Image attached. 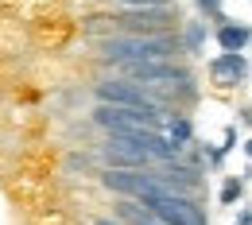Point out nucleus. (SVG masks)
I'll use <instances>...</instances> for the list:
<instances>
[{"instance_id":"nucleus-1","label":"nucleus","mask_w":252,"mask_h":225,"mask_svg":"<svg viewBox=\"0 0 252 225\" xmlns=\"http://www.w3.org/2000/svg\"><path fill=\"white\" fill-rule=\"evenodd\" d=\"M101 63L109 66H136V63H175L183 55L179 35H117L97 43Z\"/></svg>"},{"instance_id":"nucleus-2","label":"nucleus","mask_w":252,"mask_h":225,"mask_svg":"<svg viewBox=\"0 0 252 225\" xmlns=\"http://www.w3.org/2000/svg\"><path fill=\"white\" fill-rule=\"evenodd\" d=\"M113 74H121V82H132V86H140V90H152V94H163V97H175V94L194 97V74L179 63L113 66Z\"/></svg>"},{"instance_id":"nucleus-3","label":"nucleus","mask_w":252,"mask_h":225,"mask_svg":"<svg viewBox=\"0 0 252 225\" xmlns=\"http://www.w3.org/2000/svg\"><path fill=\"white\" fill-rule=\"evenodd\" d=\"M101 105H117V109H136V113H167L175 105V97H163V94H152V90H140L132 82H101L94 90Z\"/></svg>"},{"instance_id":"nucleus-4","label":"nucleus","mask_w":252,"mask_h":225,"mask_svg":"<svg viewBox=\"0 0 252 225\" xmlns=\"http://www.w3.org/2000/svg\"><path fill=\"white\" fill-rule=\"evenodd\" d=\"M136 206L152 210V214L163 218L167 225H210V222H206V210H202L194 198H179V194H152V198H140Z\"/></svg>"},{"instance_id":"nucleus-5","label":"nucleus","mask_w":252,"mask_h":225,"mask_svg":"<svg viewBox=\"0 0 252 225\" xmlns=\"http://www.w3.org/2000/svg\"><path fill=\"white\" fill-rule=\"evenodd\" d=\"M210 78H214V86H241L249 78V59L245 55H218L210 63Z\"/></svg>"},{"instance_id":"nucleus-6","label":"nucleus","mask_w":252,"mask_h":225,"mask_svg":"<svg viewBox=\"0 0 252 225\" xmlns=\"http://www.w3.org/2000/svg\"><path fill=\"white\" fill-rule=\"evenodd\" d=\"M218 43H221V55H245V47L252 43V28L249 24H218Z\"/></svg>"},{"instance_id":"nucleus-7","label":"nucleus","mask_w":252,"mask_h":225,"mask_svg":"<svg viewBox=\"0 0 252 225\" xmlns=\"http://www.w3.org/2000/svg\"><path fill=\"white\" fill-rule=\"evenodd\" d=\"M117 210H121V222L125 225H167L163 218H156L152 210H144V206H136V202H121Z\"/></svg>"},{"instance_id":"nucleus-8","label":"nucleus","mask_w":252,"mask_h":225,"mask_svg":"<svg viewBox=\"0 0 252 225\" xmlns=\"http://www.w3.org/2000/svg\"><path fill=\"white\" fill-rule=\"evenodd\" d=\"M179 43H183V51H187V55H198V51H202V43H206V24H187V35H183Z\"/></svg>"},{"instance_id":"nucleus-9","label":"nucleus","mask_w":252,"mask_h":225,"mask_svg":"<svg viewBox=\"0 0 252 225\" xmlns=\"http://www.w3.org/2000/svg\"><path fill=\"white\" fill-rule=\"evenodd\" d=\"M241 198H245V179H237V175H233V179H225V183H221V206H237Z\"/></svg>"},{"instance_id":"nucleus-10","label":"nucleus","mask_w":252,"mask_h":225,"mask_svg":"<svg viewBox=\"0 0 252 225\" xmlns=\"http://www.w3.org/2000/svg\"><path fill=\"white\" fill-rule=\"evenodd\" d=\"M198 8H202L214 24H225V8H221V0H198Z\"/></svg>"},{"instance_id":"nucleus-11","label":"nucleus","mask_w":252,"mask_h":225,"mask_svg":"<svg viewBox=\"0 0 252 225\" xmlns=\"http://www.w3.org/2000/svg\"><path fill=\"white\" fill-rule=\"evenodd\" d=\"M121 8H171L175 0H117Z\"/></svg>"},{"instance_id":"nucleus-12","label":"nucleus","mask_w":252,"mask_h":225,"mask_svg":"<svg viewBox=\"0 0 252 225\" xmlns=\"http://www.w3.org/2000/svg\"><path fill=\"white\" fill-rule=\"evenodd\" d=\"M94 225H121V222H113V218H97Z\"/></svg>"},{"instance_id":"nucleus-13","label":"nucleus","mask_w":252,"mask_h":225,"mask_svg":"<svg viewBox=\"0 0 252 225\" xmlns=\"http://www.w3.org/2000/svg\"><path fill=\"white\" fill-rule=\"evenodd\" d=\"M245 156H249V160H252V140H249V144H245Z\"/></svg>"}]
</instances>
